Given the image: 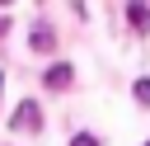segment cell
<instances>
[{
  "label": "cell",
  "mask_w": 150,
  "mask_h": 146,
  "mask_svg": "<svg viewBox=\"0 0 150 146\" xmlns=\"http://www.w3.org/2000/svg\"><path fill=\"white\" fill-rule=\"evenodd\" d=\"M9 127H14V132H38V127H42L38 104H33V99H23V104H19V113H9Z\"/></svg>",
  "instance_id": "cell-1"
},
{
  "label": "cell",
  "mask_w": 150,
  "mask_h": 146,
  "mask_svg": "<svg viewBox=\"0 0 150 146\" xmlns=\"http://www.w3.org/2000/svg\"><path fill=\"white\" fill-rule=\"evenodd\" d=\"M127 19H131V33H150V0H131Z\"/></svg>",
  "instance_id": "cell-2"
},
{
  "label": "cell",
  "mask_w": 150,
  "mask_h": 146,
  "mask_svg": "<svg viewBox=\"0 0 150 146\" xmlns=\"http://www.w3.org/2000/svg\"><path fill=\"white\" fill-rule=\"evenodd\" d=\"M42 85H47V89H66V85H70V66H66V61H56V66H47V75H42Z\"/></svg>",
  "instance_id": "cell-3"
},
{
  "label": "cell",
  "mask_w": 150,
  "mask_h": 146,
  "mask_svg": "<svg viewBox=\"0 0 150 146\" xmlns=\"http://www.w3.org/2000/svg\"><path fill=\"white\" fill-rule=\"evenodd\" d=\"M28 42H33V52H52V47H56V38H52V28H47V24H38Z\"/></svg>",
  "instance_id": "cell-4"
},
{
  "label": "cell",
  "mask_w": 150,
  "mask_h": 146,
  "mask_svg": "<svg viewBox=\"0 0 150 146\" xmlns=\"http://www.w3.org/2000/svg\"><path fill=\"white\" fill-rule=\"evenodd\" d=\"M136 104H145V108H150V80H136Z\"/></svg>",
  "instance_id": "cell-5"
},
{
  "label": "cell",
  "mask_w": 150,
  "mask_h": 146,
  "mask_svg": "<svg viewBox=\"0 0 150 146\" xmlns=\"http://www.w3.org/2000/svg\"><path fill=\"white\" fill-rule=\"evenodd\" d=\"M70 146H98V141H94V137H89V132H80V137H75V141H70Z\"/></svg>",
  "instance_id": "cell-6"
},
{
  "label": "cell",
  "mask_w": 150,
  "mask_h": 146,
  "mask_svg": "<svg viewBox=\"0 0 150 146\" xmlns=\"http://www.w3.org/2000/svg\"><path fill=\"white\" fill-rule=\"evenodd\" d=\"M5 33H9V24H5V19H0V38H5Z\"/></svg>",
  "instance_id": "cell-7"
},
{
  "label": "cell",
  "mask_w": 150,
  "mask_h": 146,
  "mask_svg": "<svg viewBox=\"0 0 150 146\" xmlns=\"http://www.w3.org/2000/svg\"><path fill=\"white\" fill-rule=\"evenodd\" d=\"M0 5H9V0H0Z\"/></svg>",
  "instance_id": "cell-8"
},
{
  "label": "cell",
  "mask_w": 150,
  "mask_h": 146,
  "mask_svg": "<svg viewBox=\"0 0 150 146\" xmlns=\"http://www.w3.org/2000/svg\"><path fill=\"white\" fill-rule=\"evenodd\" d=\"M0 85H5V75H0Z\"/></svg>",
  "instance_id": "cell-9"
},
{
  "label": "cell",
  "mask_w": 150,
  "mask_h": 146,
  "mask_svg": "<svg viewBox=\"0 0 150 146\" xmlns=\"http://www.w3.org/2000/svg\"><path fill=\"white\" fill-rule=\"evenodd\" d=\"M145 146H150V141H145Z\"/></svg>",
  "instance_id": "cell-10"
}]
</instances>
